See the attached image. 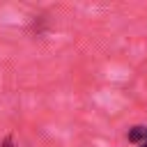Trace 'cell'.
<instances>
[{"label":"cell","mask_w":147,"mask_h":147,"mask_svg":"<svg viewBox=\"0 0 147 147\" xmlns=\"http://www.w3.org/2000/svg\"><path fill=\"white\" fill-rule=\"evenodd\" d=\"M126 138L131 142L140 145V147H147V126H131L129 133H126Z\"/></svg>","instance_id":"1"},{"label":"cell","mask_w":147,"mask_h":147,"mask_svg":"<svg viewBox=\"0 0 147 147\" xmlns=\"http://www.w3.org/2000/svg\"><path fill=\"white\" fill-rule=\"evenodd\" d=\"M2 147H18V145H14L11 138H5V140H2Z\"/></svg>","instance_id":"2"}]
</instances>
